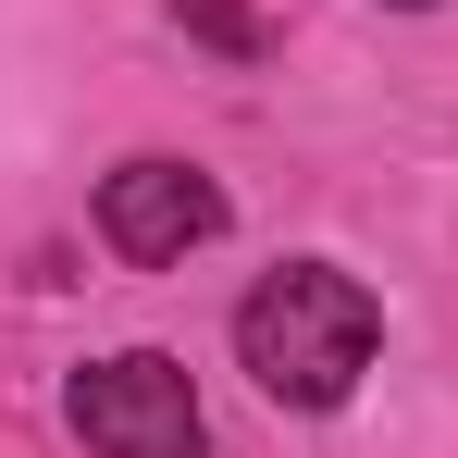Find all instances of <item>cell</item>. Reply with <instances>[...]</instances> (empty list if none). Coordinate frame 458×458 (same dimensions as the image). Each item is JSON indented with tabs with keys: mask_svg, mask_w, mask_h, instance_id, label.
<instances>
[{
	"mask_svg": "<svg viewBox=\"0 0 458 458\" xmlns=\"http://www.w3.org/2000/svg\"><path fill=\"white\" fill-rule=\"evenodd\" d=\"M396 13H434V0H396Z\"/></svg>",
	"mask_w": 458,
	"mask_h": 458,
	"instance_id": "5",
	"label": "cell"
},
{
	"mask_svg": "<svg viewBox=\"0 0 458 458\" xmlns=\"http://www.w3.org/2000/svg\"><path fill=\"white\" fill-rule=\"evenodd\" d=\"M384 347V310L360 273H335V260H285V273H260L248 310H235V360L248 384L273 396V409H347L360 372H372Z\"/></svg>",
	"mask_w": 458,
	"mask_h": 458,
	"instance_id": "1",
	"label": "cell"
},
{
	"mask_svg": "<svg viewBox=\"0 0 458 458\" xmlns=\"http://www.w3.org/2000/svg\"><path fill=\"white\" fill-rule=\"evenodd\" d=\"M63 409H75L87 458H211V421H199V384H186V360H161V347H124V360H87Z\"/></svg>",
	"mask_w": 458,
	"mask_h": 458,
	"instance_id": "2",
	"label": "cell"
},
{
	"mask_svg": "<svg viewBox=\"0 0 458 458\" xmlns=\"http://www.w3.org/2000/svg\"><path fill=\"white\" fill-rule=\"evenodd\" d=\"M174 25H186V38H211V50H224V63H260V50H273V38H260V13H248V0H174Z\"/></svg>",
	"mask_w": 458,
	"mask_h": 458,
	"instance_id": "4",
	"label": "cell"
},
{
	"mask_svg": "<svg viewBox=\"0 0 458 458\" xmlns=\"http://www.w3.org/2000/svg\"><path fill=\"white\" fill-rule=\"evenodd\" d=\"M99 235H112L124 260H186V248L224 235V186H211L199 161H124V174L99 186Z\"/></svg>",
	"mask_w": 458,
	"mask_h": 458,
	"instance_id": "3",
	"label": "cell"
}]
</instances>
